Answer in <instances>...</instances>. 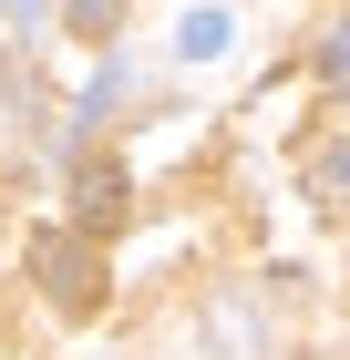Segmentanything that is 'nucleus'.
Wrapping results in <instances>:
<instances>
[{
    "label": "nucleus",
    "instance_id": "nucleus-3",
    "mask_svg": "<svg viewBox=\"0 0 350 360\" xmlns=\"http://www.w3.org/2000/svg\"><path fill=\"white\" fill-rule=\"evenodd\" d=\"M62 31L73 41H113L124 31V0H62Z\"/></svg>",
    "mask_w": 350,
    "mask_h": 360
},
{
    "label": "nucleus",
    "instance_id": "nucleus-5",
    "mask_svg": "<svg viewBox=\"0 0 350 360\" xmlns=\"http://www.w3.org/2000/svg\"><path fill=\"white\" fill-rule=\"evenodd\" d=\"M309 195L320 206H350V144H320L309 155Z\"/></svg>",
    "mask_w": 350,
    "mask_h": 360
},
{
    "label": "nucleus",
    "instance_id": "nucleus-6",
    "mask_svg": "<svg viewBox=\"0 0 350 360\" xmlns=\"http://www.w3.org/2000/svg\"><path fill=\"white\" fill-rule=\"evenodd\" d=\"M320 72H330V83H350V21H340V31L320 41Z\"/></svg>",
    "mask_w": 350,
    "mask_h": 360
},
{
    "label": "nucleus",
    "instance_id": "nucleus-1",
    "mask_svg": "<svg viewBox=\"0 0 350 360\" xmlns=\"http://www.w3.org/2000/svg\"><path fill=\"white\" fill-rule=\"evenodd\" d=\"M31 278H42V299L73 309V319L104 309V257H93V237H73V226H42V237H31Z\"/></svg>",
    "mask_w": 350,
    "mask_h": 360
},
{
    "label": "nucleus",
    "instance_id": "nucleus-2",
    "mask_svg": "<svg viewBox=\"0 0 350 360\" xmlns=\"http://www.w3.org/2000/svg\"><path fill=\"white\" fill-rule=\"evenodd\" d=\"M124 206H135L124 165H82V175H73V226H82V237H113V226H124Z\"/></svg>",
    "mask_w": 350,
    "mask_h": 360
},
{
    "label": "nucleus",
    "instance_id": "nucleus-7",
    "mask_svg": "<svg viewBox=\"0 0 350 360\" xmlns=\"http://www.w3.org/2000/svg\"><path fill=\"white\" fill-rule=\"evenodd\" d=\"M0 21H11V31H31V21H42V0H0Z\"/></svg>",
    "mask_w": 350,
    "mask_h": 360
},
{
    "label": "nucleus",
    "instance_id": "nucleus-4",
    "mask_svg": "<svg viewBox=\"0 0 350 360\" xmlns=\"http://www.w3.org/2000/svg\"><path fill=\"white\" fill-rule=\"evenodd\" d=\"M227 31H237L227 11H186V31H175V52H186V62H216V52H227Z\"/></svg>",
    "mask_w": 350,
    "mask_h": 360
}]
</instances>
